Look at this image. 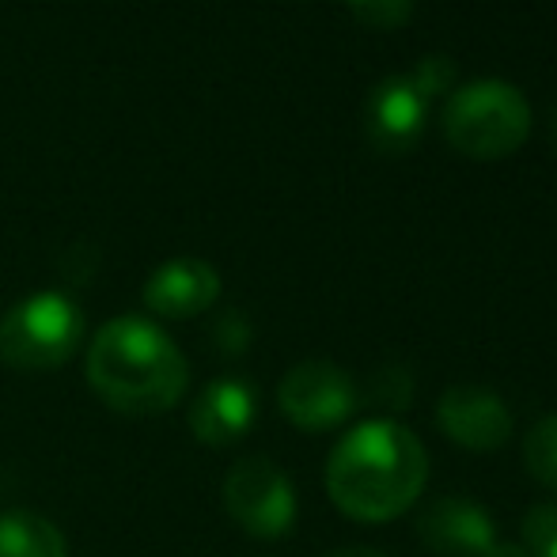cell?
<instances>
[{
    "label": "cell",
    "instance_id": "cell-1",
    "mask_svg": "<svg viewBox=\"0 0 557 557\" xmlns=\"http://www.w3.org/2000/svg\"><path fill=\"white\" fill-rule=\"evenodd\" d=\"M425 482V444L387 418L349 429L326 462V493L349 520L360 523H387L410 512Z\"/></svg>",
    "mask_w": 557,
    "mask_h": 557
},
{
    "label": "cell",
    "instance_id": "cell-2",
    "mask_svg": "<svg viewBox=\"0 0 557 557\" xmlns=\"http://www.w3.org/2000/svg\"><path fill=\"white\" fill-rule=\"evenodd\" d=\"M190 368L178 345L140 315L111 319L88 349V383L111 410L148 418L183 398Z\"/></svg>",
    "mask_w": 557,
    "mask_h": 557
},
{
    "label": "cell",
    "instance_id": "cell-3",
    "mask_svg": "<svg viewBox=\"0 0 557 557\" xmlns=\"http://www.w3.org/2000/svg\"><path fill=\"white\" fill-rule=\"evenodd\" d=\"M531 133L528 99L505 81H474L451 91L444 107V137L474 160L512 156Z\"/></svg>",
    "mask_w": 557,
    "mask_h": 557
},
{
    "label": "cell",
    "instance_id": "cell-4",
    "mask_svg": "<svg viewBox=\"0 0 557 557\" xmlns=\"http://www.w3.org/2000/svg\"><path fill=\"white\" fill-rule=\"evenodd\" d=\"M84 337V315L69 296L35 293L0 319V364L15 372H50L65 364Z\"/></svg>",
    "mask_w": 557,
    "mask_h": 557
},
{
    "label": "cell",
    "instance_id": "cell-5",
    "mask_svg": "<svg viewBox=\"0 0 557 557\" xmlns=\"http://www.w3.org/2000/svg\"><path fill=\"white\" fill-rule=\"evenodd\" d=\"M224 508L247 535L281 539L296 523V490L265 455L239 459L224 478Z\"/></svg>",
    "mask_w": 557,
    "mask_h": 557
},
{
    "label": "cell",
    "instance_id": "cell-6",
    "mask_svg": "<svg viewBox=\"0 0 557 557\" xmlns=\"http://www.w3.org/2000/svg\"><path fill=\"white\" fill-rule=\"evenodd\" d=\"M277 406L304 433H326L352 418L357 387L331 360H304L285 372L277 387Z\"/></svg>",
    "mask_w": 557,
    "mask_h": 557
},
{
    "label": "cell",
    "instance_id": "cell-7",
    "mask_svg": "<svg viewBox=\"0 0 557 557\" xmlns=\"http://www.w3.org/2000/svg\"><path fill=\"white\" fill-rule=\"evenodd\" d=\"M436 425L467 451H497L512 436V413L485 387H451L436 403Z\"/></svg>",
    "mask_w": 557,
    "mask_h": 557
},
{
    "label": "cell",
    "instance_id": "cell-8",
    "mask_svg": "<svg viewBox=\"0 0 557 557\" xmlns=\"http://www.w3.org/2000/svg\"><path fill=\"white\" fill-rule=\"evenodd\" d=\"M418 539L436 557H482L497 543V528L478 500L441 497L418 516Z\"/></svg>",
    "mask_w": 557,
    "mask_h": 557
},
{
    "label": "cell",
    "instance_id": "cell-9",
    "mask_svg": "<svg viewBox=\"0 0 557 557\" xmlns=\"http://www.w3.org/2000/svg\"><path fill=\"white\" fill-rule=\"evenodd\" d=\"M221 296V273L201 258H171L148 277L145 304L163 319H190L209 311Z\"/></svg>",
    "mask_w": 557,
    "mask_h": 557
},
{
    "label": "cell",
    "instance_id": "cell-10",
    "mask_svg": "<svg viewBox=\"0 0 557 557\" xmlns=\"http://www.w3.org/2000/svg\"><path fill=\"white\" fill-rule=\"evenodd\" d=\"M425 107L429 99L413 88L410 76H391L368 99V133L380 148L398 152V148H410L421 137V125H425Z\"/></svg>",
    "mask_w": 557,
    "mask_h": 557
},
{
    "label": "cell",
    "instance_id": "cell-11",
    "mask_svg": "<svg viewBox=\"0 0 557 557\" xmlns=\"http://www.w3.org/2000/svg\"><path fill=\"white\" fill-rule=\"evenodd\" d=\"M255 421V387L243 380H216L201 391L190 406V429L201 444L227 447L235 444Z\"/></svg>",
    "mask_w": 557,
    "mask_h": 557
},
{
    "label": "cell",
    "instance_id": "cell-12",
    "mask_svg": "<svg viewBox=\"0 0 557 557\" xmlns=\"http://www.w3.org/2000/svg\"><path fill=\"white\" fill-rule=\"evenodd\" d=\"M0 557H69L58 523L38 512H0Z\"/></svg>",
    "mask_w": 557,
    "mask_h": 557
},
{
    "label": "cell",
    "instance_id": "cell-13",
    "mask_svg": "<svg viewBox=\"0 0 557 557\" xmlns=\"http://www.w3.org/2000/svg\"><path fill=\"white\" fill-rule=\"evenodd\" d=\"M523 462H528L535 482H543L546 490H557V413L535 421L531 433L523 436Z\"/></svg>",
    "mask_w": 557,
    "mask_h": 557
},
{
    "label": "cell",
    "instance_id": "cell-14",
    "mask_svg": "<svg viewBox=\"0 0 557 557\" xmlns=\"http://www.w3.org/2000/svg\"><path fill=\"white\" fill-rule=\"evenodd\" d=\"M523 546L531 557H557V505H535L523 516Z\"/></svg>",
    "mask_w": 557,
    "mask_h": 557
},
{
    "label": "cell",
    "instance_id": "cell-15",
    "mask_svg": "<svg viewBox=\"0 0 557 557\" xmlns=\"http://www.w3.org/2000/svg\"><path fill=\"white\" fill-rule=\"evenodd\" d=\"M372 27H398L413 12V0H345Z\"/></svg>",
    "mask_w": 557,
    "mask_h": 557
},
{
    "label": "cell",
    "instance_id": "cell-16",
    "mask_svg": "<svg viewBox=\"0 0 557 557\" xmlns=\"http://www.w3.org/2000/svg\"><path fill=\"white\" fill-rule=\"evenodd\" d=\"M410 81H413V88L421 91L425 99H433V96H441V91L451 88V81H455V65L447 58H425L418 69L410 73Z\"/></svg>",
    "mask_w": 557,
    "mask_h": 557
},
{
    "label": "cell",
    "instance_id": "cell-17",
    "mask_svg": "<svg viewBox=\"0 0 557 557\" xmlns=\"http://www.w3.org/2000/svg\"><path fill=\"white\" fill-rule=\"evenodd\" d=\"M375 395H380L387 406H395V410H403V406H410V398H413V380L403 372V368H383V372L375 375Z\"/></svg>",
    "mask_w": 557,
    "mask_h": 557
},
{
    "label": "cell",
    "instance_id": "cell-18",
    "mask_svg": "<svg viewBox=\"0 0 557 557\" xmlns=\"http://www.w3.org/2000/svg\"><path fill=\"white\" fill-rule=\"evenodd\" d=\"M216 337H224V349L239 352V349H247L250 331H247V323H243V319L232 311V315H224V319H221V326H216Z\"/></svg>",
    "mask_w": 557,
    "mask_h": 557
},
{
    "label": "cell",
    "instance_id": "cell-19",
    "mask_svg": "<svg viewBox=\"0 0 557 557\" xmlns=\"http://www.w3.org/2000/svg\"><path fill=\"white\" fill-rule=\"evenodd\" d=\"M482 557H531L523 543H493Z\"/></svg>",
    "mask_w": 557,
    "mask_h": 557
},
{
    "label": "cell",
    "instance_id": "cell-20",
    "mask_svg": "<svg viewBox=\"0 0 557 557\" xmlns=\"http://www.w3.org/2000/svg\"><path fill=\"white\" fill-rule=\"evenodd\" d=\"M331 557H387V554H380V550H364V546H352V550H337Z\"/></svg>",
    "mask_w": 557,
    "mask_h": 557
},
{
    "label": "cell",
    "instance_id": "cell-21",
    "mask_svg": "<svg viewBox=\"0 0 557 557\" xmlns=\"http://www.w3.org/2000/svg\"><path fill=\"white\" fill-rule=\"evenodd\" d=\"M554 145H557V111H554Z\"/></svg>",
    "mask_w": 557,
    "mask_h": 557
}]
</instances>
